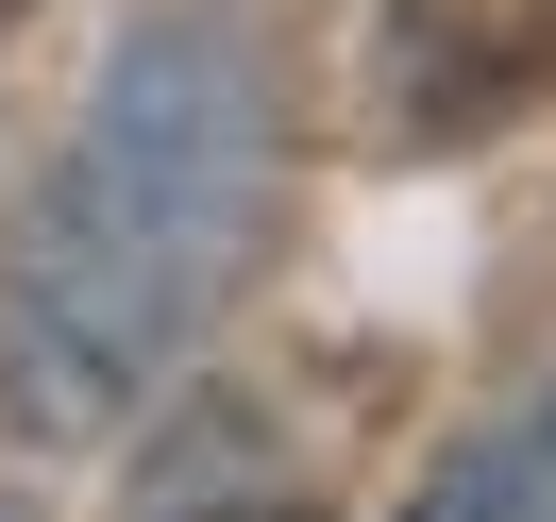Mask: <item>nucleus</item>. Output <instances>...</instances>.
Listing matches in <instances>:
<instances>
[{
    "instance_id": "obj_1",
    "label": "nucleus",
    "mask_w": 556,
    "mask_h": 522,
    "mask_svg": "<svg viewBox=\"0 0 556 522\" xmlns=\"http://www.w3.org/2000/svg\"><path fill=\"white\" fill-rule=\"evenodd\" d=\"M270 51L237 17H136L51 152L35 219L0 253V421L17 438H102L186 371L219 287L270 237Z\"/></svg>"
},
{
    "instance_id": "obj_2",
    "label": "nucleus",
    "mask_w": 556,
    "mask_h": 522,
    "mask_svg": "<svg viewBox=\"0 0 556 522\" xmlns=\"http://www.w3.org/2000/svg\"><path fill=\"white\" fill-rule=\"evenodd\" d=\"M371 85H388V118H405L421 152L506 136V118L556 102V0H388Z\"/></svg>"
},
{
    "instance_id": "obj_3",
    "label": "nucleus",
    "mask_w": 556,
    "mask_h": 522,
    "mask_svg": "<svg viewBox=\"0 0 556 522\" xmlns=\"http://www.w3.org/2000/svg\"><path fill=\"white\" fill-rule=\"evenodd\" d=\"M405 522H556V387L522 421H489V438H455L439 472H421Z\"/></svg>"
},
{
    "instance_id": "obj_4",
    "label": "nucleus",
    "mask_w": 556,
    "mask_h": 522,
    "mask_svg": "<svg viewBox=\"0 0 556 522\" xmlns=\"http://www.w3.org/2000/svg\"><path fill=\"white\" fill-rule=\"evenodd\" d=\"M136 522H320L304 488L270 472V455L237 438V421H203L186 455H152V488H136Z\"/></svg>"
},
{
    "instance_id": "obj_5",
    "label": "nucleus",
    "mask_w": 556,
    "mask_h": 522,
    "mask_svg": "<svg viewBox=\"0 0 556 522\" xmlns=\"http://www.w3.org/2000/svg\"><path fill=\"white\" fill-rule=\"evenodd\" d=\"M0 17H35V0H0Z\"/></svg>"
}]
</instances>
